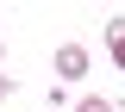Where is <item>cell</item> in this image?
Segmentation results:
<instances>
[{"label": "cell", "mask_w": 125, "mask_h": 112, "mask_svg": "<svg viewBox=\"0 0 125 112\" xmlns=\"http://www.w3.org/2000/svg\"><path fill=\"white\" fill-rule=\"evenodd\" d=\"M81 75H88V50L81 44H62L56 50V81H81Z\"/></svg>", "instance_id": "cell-1"}, {"label": "cell", "mask_w": 125, "mask_h": 112, "mask_svg": "<svg viewBox=\"0 0 125 112\" xmlns=\"http://www.w3.org/2000/svg\"><path fill=\"white\" fill-rule=\"evenodd\" d=\"M75 112H119V106H113L106 94H88V100H75Z\"/></svg>", "instance_id": "cell-2"}, {"label": "cell", "mask_w": 125, "mask_h": 112, "mask_svg": "<svg viewBox=\"0 0 125 112\" xmlns=\"http://www.w3.org/2000/svg\"><path fill=\"white\" fill-rule=\"evenodd\" d=\"M125 44V19H106V50H119Z\"/></svg>", "instance_id": "cell-3"}, {"label": "cell", "mask_w": 125, "mask_h": 112, "mask_svg": "<svg viewBox=\"0 0 125 112\" xmlns=\"http://www.w3.org/2000/svg\"><path fill=\"white\" fill-rule=\"evenodd\" d=\"M6 94H13V81H6V75H0V100H6Z\"/></svg>", "instance_id": "cell-4"}, {"label": "cell", "mask_w": 125, "mask_h": 112, "mask_svg": "<svg viewBox=\"0 0 125 112\" xmlns=\"http://www.w3.org/2000/svg\"><path fill=\"white\" fill-rule=\"evenodd\" d=\"M0 56H6V44H0Z\"/></svg>", "instance_id": "cell-5"}]
</instances>
